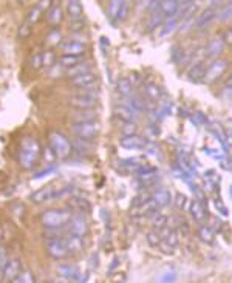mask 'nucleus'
<instances>
[{
    "label": "nucleus",
    "instance_id": "nucleus-34",
    "mask_svg": "<svg viewBox=\"0 0 232 283\" xmlns=\"http://www.w3.org/2000/svg\"><path fill=\"white\" fill-rule=\"evenodd\" d=\"M91 70V67L89 65V64H76L74 67H71V68H68L67 70V75L70 76V77H74V76H77V75H82V73H85V72H90Z\"/></svg>",
    "mask_w": 232,
    "mask_h": 283
},
{
    "label": "nucleus",
    "instance_id": "nucleus-20",
    "mask_svg": "<svg viewBox=\"0 0 232 283\" xmlns=\"http://www.w3.org/2000/svg\"><path fill=\"white\" fill-rule=\"evenodd\" d=\"M150 200L155 203V206H157L158 209L167 206L169 203L172 201V195L170 192L166 190V189H160V190H155L153 193H150Z\"/></svg>",
    "mask_w": 232,
    "mask_h": 283
},
{
    "label": "nucleus",
    "instance_id": "nucleus-39",
    "mask_svg": "<svg viewBox=\"0 0 232 283\" xmlns=\"http://www.w3.org/2000/svg\"><path fill=\"white\" fill-rule=\"evenodd\" d=\"M62 42V34L61 31H57V30H53L50 34H48V38H47V43L51 47H57L59 43Z\"/></svg>",
    "mask_w": 232,
    "mask_h": 283
},
{
    "label": "nucleus",
    "instance_id": "nucleus-2",
    "mask_svg": "<svg viewBox=\"0 0 232 283\" xmlns=\"http://www.w3.org/2000/svg\"><path fill=\"white\" fill-rule=\"evenodd\" d=\"M71 214L64 209H48L40 215V222L47 229H61L64 227L68 220H70Z\"/></svg>",
    "mask_w": 232,
    "mask_h": 283
},
{
    "label": "nucleus",
    "instance_id": "nucleus-7",
    "mask_svg": "<svg viewBox=\"0 0 232 283\" xmlns=\"http://www.w3.org/2000/svg\"><path fill=\"white\" fill-rule=\"evenodd\" d=\"M57 190L59 188L54 184L44 186V188H40L31 193L30 201L34 203V205H42V203H47L50 200H57Z\"/></svg>",
    "mask_w": 232,
    "mask_h": 283
},
{
    "label": "nucleus",
    "instance_id": "nucleus-30",
    "mask_svg": "<svg viewBox=\"0 0 232 283\" xmlns=\"http://www.w3.org/2000/svg\"><path fill=\"white\" fill-rule=\"evenodd\" d=\"M164 25H162V30H161V38H166L167 34H172L177 26H178V22H179V16H175V17H170V19H164Z\"/></svg>",
    "mask_w": 232,
    "mask_h": 283
},
{
    "label": "nucleus",
    "instance_id": "nucleus-6",
    "mask_svg": "<svg viewBox=\"0 0 232 283\" xmlns=\"http://www.w3.org/2000/svg\"><path fill=\"white\" fill-rule=\"evenodd\" d=\"M47 254L54 260H62L70 255L68 254L67 246H65V242H64V235L47 240Z\"/></svg>",
    "mask_w": 232,
    "mask_h": 283
},
{
    "label": "nucleus",
    "instance_id": "nucleus-50",
    "mask_svg": "<svg viewBox=\"0 0 232 283\" xmlns=\"http://www.w3.org/2000/svg\"><path fill=\"white\" fill-rule=\"evenodd\" d=\"M179 2H181V3H186V5H191V3L194 2V0H179Z\"/></svg>",
    "mask_w": 232,
    "mask_h": 283
},
{
    "label": "nucleus",
    "instance_id": "nucleus-27",
    "mask_svg": "<svg viewBox=\"0 0 232 283\" xmlns=\"http://www.w3.org/2000/svg\"><path fill=\"white\" fill-rule=\"evenodd\" d=\"M116 88L121 96H124V98H128V96L133 94V84L130 79L127 77H121L119 81L116 82Z\"/></svg>",
    "mask_w": 232,
    "mask_h": 283
},
{
    "label": "nucleus",
    "instance_id": "nucleus-9",
    "mask_svg": "<svg viewBox=\"0 0 232 283\" xmlns=\"http://www.w3.org/2000/svg\"><path fill=\"white\" fill-rule=\"evenodd\" d=\"M67 225H68V231H70L71 234H74V235L85 237L89 232L87 218H85V215L81 214V212H76L74 215H71Z\"/></svg>",
    "mask_w": 232,
    "mask_h": 283
},
{
    "label": "nucleus",
    "instance_id": "nucleus-18",
    "mask_svg": "<svg viewBox=\"0 0 232 283\" xmlns=\"http://www.w3.org/2000/svg\"><path fill=\"white\" fill-rule=\"evenodd\" d=\"M204 75H206V64L201 60H198L196 64H194L191 68L187 70V79L192 82H201L204 81Z\"/></svg>",
    "mask_w": 232,
    "mask_h": 283
},
{
    "label": "nucleus",
    "instance_id": "nucleus-24",
    "mask_svg": "<svg viewBox=\"0 0 232 283\" xmlns=\"http://www.w3.org/2000/svg\"><path fill=\"white\" fill-rule=\"evenodd\" d=\"M144 94L149 101L157 102L161 98V87L157 82H147L144 85Z\"/></svg>",
    "mask_w": 232,
    "mask_h": 283
},
{
    "label": "nucleus",
    "instance_id": "nucleus-48",
    "mask_svg": "<svg viewBox=\"0 0 232 283\" xmlns=\"http://www.w3.org/2000/svg\"><path fill=\"white\" fill-rule=\"evenodd\" d=\"M30 65L33 70H37L42 67V59H40V55H36V56H33L31 60H30Z\"/></svg>",
    "mask_w": 232,
    "mask_h": 283
},
{
    "label": "nucleus",
    "instance_id": "nucleus-25",
    "mask_svg": "<svg viewBox=\"0 0 232 283\" xmlns=\"http://www.w3.org/2000/svg\"><path fill=\"white\" fill-rule=\"evenodd\" d=\"M215 19H217V11L209 8V10L203 11L201 16L198 17V20H196V28H204V26L211 25Z\"/></svg>",
    "mask_w": 232,
    "mask_h": 283
},
{
    "label": "nucleus",
    "instance_id": "nucleus-22",
    "mask_svg": "<svg viewBox=\"0 0 232 283\" xmlns=\"http://www.w3.org/2000/svg\"><path fill=\"white\" fill-rule=\"evenodd\" d=\"M115 116L121 122H135L136 119V112H133L128 105H118L115 109Z\"/></svg>",
    "mask_w": 232,
    "mask_h": 283
},
{
    "label": "nucleus",
    "instance_id": "nucleus-38",
    "mask_svg": "<svg viewBox=\"0 0 232 283\" xmlns=\"http://www.w3.org/2000/svg\"><path fill=\"white\" fill-rule=\"evenodd\" d=\"M74 119H76V121L96 119V113L93 112V109H90V110H77V112L74 113Z\"/></svg>",
    "mask_w": 232,
    "mask_h": 283
},
{
    "label": "nucleus",
    "instance_id": "nucleus-11",
    "mask_svg": "<svg viewBox=\"0 0 232 283\" xmlns=\"http://www.w3.org/2000/svg\"><path fill=\"white\" fill-rule=\"evenodd\" d=\"M119 146L125 150H143V149L147 147V141L141 136H138L136 133L124 135L121 139H119Z\"/></svg>",
    "mask_w": 232,
    "mask_h": 283
},
{
    "label": "nucleus",
    "instance_id": "nucleus-49",
    "mask_svg": "<svg viewBox=\"0 0 232 283\" xmlns=\"http://www.w3.org/2000/svg\"><path fill=\"white\" fill-rule=\"evenodd\" d=\"M19 36H20V38H27V36H28V25L25 26V28L19 33Z\"/></svg>",
    "mask_w": 232,
    "mask_h": 283
},
{
    "label": "nucleus",
    "instance_id": "nucleus-47",
    "mask_svg": "<svg viewBox=\"0 0 232 283\" xmlns=\"http://www.w3.org/2000/svg\"><path fill=\"white\" fill-rule=\"evenodd\" d=\"M186 205V195H183V193H177L175 197V208L177 209H183Z\"/></svg>",
    "mask_w": 232,
    "mask_h": 283
},
{
    "label": "nucleus",
    "instance_id": "nucleus-26",
    "mask_svg": "<svg viewBox=\"0 0 232 283\" xmlns=\"http://www.w3.org/2000/svg\"><path fill=\"white\" fill-rule=\"evenodd\" d=\"M64 19V11L59 3H53L48 10V20L51 25H59Z\"/></svg>",
    "mask_w": 232,
    "mask_h": 283
},
{
    "label": "nucleus",
    "instance_id": "nucleus-45",
    "mask_svg": "<svg viewBox=\"0 0 232 283\" xmlns=\"http://www.w3.org/2000/svg\"><path fill=\"white\" fill-rule=\"evenodd\" d=\"M217 17H218V19H221V20H229V17H231V5L228 3L226 6H223L221 10L218 11Z\"/></svg>",
    "mask_w": 232,
    "mask_h": 283
},
{
    "label": "nucleus",
    "instance_id": "nucleus-36",
    "mask_svg": "<svg viewBox=\"0 0 232 283\" xmlns=\"http://www.w3.org/2000/svg\"><path fill=\"white\" fill-rule=\"evenodd\" d=\"M59 64H61L65 70L74 67L76 64H79V57L77 56H70V55H64L59 59Z\"/></svg>",
    "mask_w": 232,
    "mask_h": 283
},
{
    "label": "nucleus",
    "instance_id": "nucleus-3",
    "mask_svg": "<svg viewBox=\"0 0 232 283\" xmlns=\"http://www.w3.org/2000/svg\"><path fill=\"white\" fill-rule=\"evenodd\" d=\"M50 149L53 150V153L56 155L57 160H67L70 156L73 146L70 141L67 139V136L61 132H51L50 133Z\"/></svg>",
    "mask_w": 232,
    "mask_h": 283
},
{
    "label": "nucleus",
    "instance_id": "nucleus-19",
    "mask_svg": "<svg viewBox=\"0 0 232 283\" xmlns=\"http://www.w3.org/2000/svg\"><path fill=\"white\" fill-rule=\"evenodd\" d=\"M191 215L195 223H198V225L204 223L206 217H208V212H206V208L200 200H194L191 203Z\"/></svg>",
    "mask_w": 232,
    "mask_h": 283
},
{
    "label": "nucleus",
    "instance_id": "nucleus-28",
    "mask_svg": "<svg viewBox=\"0 0 232 283\" xmlns=\"http://www.w3.org/2000/svg\"><path fill=\"white\" fill-rule=\"evenodd\" d=\"M150 217H152V226H153V229H158V231H160V229H164L167 226V217L169 215H166L164 212H161L160 209L155 210Z\"/></svg>",
    "mask_w": 232,
    "mask_h": 283
},
{
    "label": "nucleus",
    "instance_id": "nucleus-35",
    "mask_svg": "<svg viewBox=\"0 0 232 283\" xmlns=\"http://www.w3.org/2000/svg\"><path fill=\"white\" fill-rule=\"evenodd\" d=\"M34 280H36V279H34L33 272L30 269H22L19 272V276H17L13 282L14 283H33Z\"/></svg>",
    "mask_w": 232,
    "mask_h": 283
},
{
    "label": "nucleus",
    "instance_id": "nucleus-16",
    "mask_svg": "<svg viewBox=\"0 0 232 283\" xmlns=\"http://www.w3.org/2000/svg\"><path fill=\"white\" fill-rule=\"evenodd\" d=\"M68 208L74 212H81V214H89L91 210L90 201L82 197H68Z\"/></svg>",
    "mask_w": 232,
    "mask_h": 283
},
{
    "label": "nucleus",
    "instance_id": "nucleus-23",
    "mask_svg": "<svg viewBox=\"0 0 232 283\" xmlns=\"http://www.w3.org/2000/svg\"><path fill=\"white\" fill-rule=\"evenodd\" d=\"M57 274L62 276L65 280H76L79 276V269H77L74 264L70 263H64V264H57Z\"/></svg>",
    "mask_w": 232,
    "mask_h": 283
},
{
    "label": "nucleus",
    "instance_id": "nucleus-14",
    "mask_svg": "<svg viewBox=\"0 0 232 283\" xmlns=\"http://www.w3.org/2000/svg\"><path fill=\"white\" fill-rule=\"evenodd\" d=\"M84 237H79V235H74V234H68V235H64V242H65V246L68 249V254L70 255H74V254H79L81 251H84Z\"/></svg>",
    "mask_w": 232,
    "mask_h": 283
},
{
    "label": "nucleus",
    "instance_id": "nucleus-8",
    "mask_svg": "<svg viewBox=\"0 0 232 283\" xmlns=\"http://www.w3.org/2000/svg\"><path fill=\"white\" fill-rule=\"evenodd\" d=\"M226 70H228V62L225 59H215L209 67H206L204 81L209 82V84L215 82L217 79H220L226 73Z\"/></svg>",
    "mask_w": 232,
    "mask_h": 283
},
{
    "label": "nucleus",
    "instance_id": "nucleus-15",
    "mask_svg": "<svg viewBox=\"0 0 232 283\" xmlns=\"http://www.w3.org/2000/svg\"><path fill=\"white\" fill-rule=\"evenodd\" d=\"M61 50L64 51V55H70V56H77L79 57L81 55L85 53V45L82 42L76 40V39H70L62 43Z\"/></svg>",
    "mask_w": 232,
    "mask_h": 283
},
{
    "label": "nucleus",
    "instance_id": "nucleus-41",
    "mask_svg": "<svg viewBox=\"0 0 232 283\" xmlns=\"http://www.w3.org/2000/svg\"><path fill=\"white\" fill-rule=\"evenodd\" d=\"M42 10H40V8L39 6H36V8H31V10H30V14H28V22L30 23H36L39 19H40V16H42V13H40Z\"/></svg>",
    "mask_w": 232,
    "mask_h": 283
},
{
    "label": "nucleus",
    "instance_id": "nucleus-5",
    "mask_svg": "<svg viewBox=\"0 0 232 283\" xmlns=\"http://www.w3.org/2000/svg\"><path fill=\"white\" fill-rule=\"evenodd\" d=\"M68 104H70L71 107L76 109V110H90V109H94L98 105V99H96V94L94 93L82 92V93L70 96Z\"/></svg>",
    "mask_w": 232,
    "mask_h": 283
},
{
    "label": "nucleus",
    "instance_id": "nucleus-1",
    "mask_svg": "<svg viewBox=\"0 0 232 283\" xmlns=\"http://www.w3.org/2000/svg\"><path fill=\"white\" fill-rule=\"evenodd\" d=\"M42 153L40 144L36 138L25 136L20 143V152H19V164L25 170H31L39 163V158Z\"/></svg>",
    "mask_w": 232,
    "mask_h": 283
},
{
    "label": "nucleus",
    "instance_id": "nucleus-33",
    "mask_svg": "<svg viewBox=\"0 0 232 283\" xmlns=\"http://www.w3.org/2000/svg\"><path fill=\"white\" fill-rule=\"evenodd\" d=\"M125 2L124 0H110V5H108V16L111 19H118V14L121 11V8Z\"/></svg>",
    "mask_w": 232,
    "mask_h": 283
},
{
    "label": "nucleus",
    "instance_id": "nucleus-10",
    "mask_svg": "<svg viewBox=\"0 0 232 283\" xmlns=\"http://www.w3.org/2000/svg\"><path fill=\"white\" fill-rule=\"evenodd\" d=\"M70 82L74 88H79V90H91L93 85L98 82V76L90 70V72H85L82 75L71 77Z\"/></svg>",
    "mask_w": 232,
    "mask_h": 283
},
{
    "label": "nucleus",
    "instance_id": "nucleus-32",
    "mask_svg": "<svg viewBox=\"0 0 232 283\" xmlns=\"http://www.w3.org/2000/svg\"><path fill=\"white\" fill-rule=\"evenodd\" d=\"M145 240H147V243H149L152 247H158V245H160L161 240H162L161 232L158 231V229H152V231H149L147 235H145Z\"/></svg>",
    "mask_w": 232,
    "mask_h": 283
},
{
    "label": "nucleus",
    "instance_id": "nucleus-12",
    "mask_svg": "<svg viewBox=\"0 0 232 283\" xmlns=\"http://www.w3.org/2000/svg\"><path fill=\"white\" fill-rule=\"evenodd\" d=\"M22 271V262L19 259H8L6 263H5V268H3V274H2V280L5 282H13L17 276H19V272Z\"/></svg>",
    "mask_w": 232,
    "mask_h": 283
},
{
    "label": "nucleus",
    "instance_id": "nucleus-46",
    "mask_svg": "<svg viewBox=\"0 0 232 283\" xmlns=\"http://www.w3.org/2000/svg\"><path fill=\"white\" fill-rule=\"evenodd\" d=\"M62 72H64V67L61 64H54L53 67L50 68V76L51 77H61L62 76Z\"/></svg>",
    "mask_w": 232,
    "mask_h": 283
},
{
    "label": "nucleus",
    "instance_id": "nucleus-21",
    "mask_svg": "<svg viewBox=\"0 0 232 283\" xmlns=\"http://www.w3.org/2000/svg\"><path fill=\"white\" fill-rule=\"evenodd\" d=\"M67 14L71 20H81L84 16V6L79 0H67Z\"/></svg>",
    "mask_w": 232,
    "mask_h": 283
},
{
    "label": "nucleus",
    "instance_id": "nucleus-42",
    "mask_svg": "<svg viewBox=\"0 0 232 283\" xmlns=\"http://www.w3.org/2000/svg\"><path fill=\"white\" fill-rule=\"evenodd\" d=\"M149 198H150V193H147V192H141V193H138V195L135 197V200L132 201V208L143 205V203H144V201H147Z\"/></svg>",
    "mask_w": 232,
    "mask_h": 283
},
{
    "label": "nucleus",
    "instance_id": "nucleus-17",
    "mask_svg": "<svg viewBox=\"0 0 232 283\" xmlns=\"http://www.w3.org/2000/svg\"><path fill=\"white\" fill-rule=\"evenodd\" d=\"M223 50H225V40L221 38H215L204 47V57H217L221 55Z\"/></svg>",
    "mask_w": 232,
    "mask_h": 283
},
{
    "label": "nucleus",
    "instance_id": "nucleus-4",
    "mask_svg": "<svg viewBox=\"0 0 232 283\" xmlns=\"http://www.w3.org/2000/svg\"><path fill=\"white\" fill-rule=\"evenodd\" d=\"M73 132L77 138L91 141L101 133V124L96 119H87V121H76L73 124Z\"/></svg>",
    "mask_w": 232,
    "mask_h": 283
},
{
    "label": "nucleus",
    "instance_id": "nucleus-13",
    "mask_svg": "<svg viewBox=\"0 0 232 283\" xmlns=\"http://www.w3.org/2000/svg\"><path fill=\"white\" fill-rule=\"evenodd\" d=\"M179 0H160V11L164 19L179 16Z\"/></svg>",
    "mask_w": 232,
    "mask_h": 283
},
{
    "label": "nucleus",
    "instance_id": "nucleus-43",
    "mask_svg": "<svg viewBox=\"0 0 232 283\" xmlns=\"http://www.w3.org/2000/svg\"><path fill=\"white\" fill-rule=\"evenodd\" d=\"M123 135H133L136 132V124L135 122H124L121 127Z\"/></svg>",
    "mask_w": 232,
    "mask_h": 283
},
{
    "label": "nucleus",
    "instance_id": "nucleus-31",
    "mask_svg": "<svg viewBox=\"0 0 232 283\" xmlns=\"http://www.w3.org/2000/svg\"><path fill=\"white\" fill-rule=\"evenodd\" d=\"M40 59H42V67L45 68H51L56 64V55L53 50H45L40 55Z\"/></svg>",
    "mask_w": 232,
    "mask_h": 283
},
{
    "label": "nucleus",
    "instance_id": "nucleus-29",
    "mask_svg": "<svg viewBox=\"0 0 232 283\" xmlns=\"http://www.w3.org/2000/svg\"><path fill=\"white\" fill-rule=\"evenodd\" d=\"M198 237L200 240L206 245H212L214 240H215V232L212 231V227L209 226H200L198 229Z\"/></svg>",
    "mask_w": 232,
    "mask_h": 283
},
{
    "label": "nucleus",
    "instance_id": "nucleus-44",
    "mask_svg": "<svg viewBox=\"0 0 232 283\" xmlns=\"http://www.w3.org/2000/svg\"><path fill=\"white\" fill-rule=\"evenodd\" d=\"M6 260H8L6 251H5V247L0 245V280H2V274H3V268H5Z\"/></svg>",
    "mask_w": 232,
    "mask_h": 283
},
{
    "label": "nucleus",
    "instance_id": "nucleus-37",
    "mask_svg": "<svg viewBox=\"0 0 232 283\" xmlns=\"http://www.w3.org/2000/svg\"><path fill=\"white\" fill-rule=\"evenodd\" d=\"M158 282H175L177 280V272L174 268H166L164 271H161V274L157 277Z\"/></svg>",
    "mask_w": 232,
    "mask_h": 283
},
{
    "label": "nucleus",
    "instance_id": "nucleus-40",
    "mask_svg": "<svg viewBox=\"0 0 232 283\" xmlns=\"http://www.w3.org/2000/svg\"><path fill=\"white\" fill-rule=\"evenodd\" d=\"M162 20H164V17H162L160 8H157V10L150 11V28H155V26H160L162 23Z\"/></svg>",
    "mask_w": 232,
    "mask_h": 283
}]
</instances>
